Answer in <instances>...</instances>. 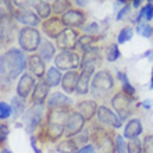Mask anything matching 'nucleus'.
<instances>
[{"label":"nucleus","instance_id":"obj_8","mask_svg":"<svg viewBox=\"0 0 153 153\" xmlns=\"http://www.w3.org/2000/svg\"><path fill=\"white\" fill-rule=\"evenodd\" d=\"M43 31L50 38H59L64 31V22L59 18H50L43 22Z\"/></svg>","mask_w":153,"mask_h":153},{"label":"nucleus","instance_id":"obj_45","mask_svg":"<svg viewBox=\"0 0 153 153\" xmlns=\"http://www.w3.org/2000/svg\"><path fill=\"white\" fill-rule=\"evenodd\" d=\"M117 78L123 82V85H125V84H129V81H128V78H127V75H125L124 73H118L117 74Z\"/></svg>","mask_w":153,"mask_h":153},{"label":"nucleus","instance_id":"obj_16","mask_svg":"<svg viewBox=\"0 0 153 153\" xmlns=\"http://www.w3.org/2000/svg\"><path fill=\"white\" fill-rule=\"evenodd\" d=\"M99 63H100V50L97 48H92L85 52L81 65H82V68L88 67V65H93L95 67V64H99Z\"/></svg>","mask_w":153,"mask_h":153},{"label":"nucleus","instance_id":"obj_38","mask_svg":"<svg viewBox=\"0 0 153 153\" xmlns=\"http://www.w3.org/2000/svg\"><path fill=\"white\" fill-rule=\"evenodd\" d=\"M10 114H11V106L4 103V102H0V120L7 118Z\"/></svg>","mask_w":153,"mask_h":153},{"label":"nucleus","instance_id":"obj_23","mask_svg":"<svg viewBox=\"0 0 153 153\" xmlns=\"http://www.w3.org/2000/svg\"><path fill=\"white\" fill-rule=\"evenodd\" d=\"M61 81V75L59 73V70L57 68H50L46 74V82H48L49 86H57V85L60 84Z\"/></svg>","mask_w":153,"mask_h":153},{"label":"nucleus","instance_id":"obj_39","mask_svg":"<svg viewBox=\"0 0 153 153\" xmlns=\"http://www.w3.org/2000/svg\"><path fill=\"white\" fill-rule=\"evenodd\" d=\"M11 11L10 0H0V16H7Z\"/></svg>","mask_w":153,"mask_h":153},{"label":"nucleus","instance_id":"obj_9","mask_svg":"<svg viewBox=\"0 0 153 153\" xmlns=\"http://www.w3.org/2000/svg\"><path fill=\"white\" fill-rule=\"evenodd\" d=\"M93 70H95V67H93V65H88V67H84L82 73L79 74L78 84H76V89H75L79 95H85V93L88 92V89H89V79H91V76H92Z\"/></svg>","mask_w":153,"mask_h":153},{"label":"nucleus","instance_id":"obj_41","mask_svg":"<svg viewBox=\"0 0 153 153\" xmlns=\"http://www.w3.org/2000/svg\"><path fill=\"white\" fill-rule=\"evenodd\" d=\"M8 135V128H7V125H4V124H0V142H3L6 138H7Z\"/></svg>","mask_w":153,"mask_h":153},{"label":"nucleus","instance_id":"obj_15","mask_svg":"<svg viewBox=\"0 0 153 153\" xmlns=\"http://www.w3.org/2000/svg\"><path fill=\"white\" fill-rule=\"evenodd\" d=\"M142 132V123L141 120L138 118H132L129 120L125 125L124 129V137L128 138V139H134V138H138Z\"/></svg>","mask_w":153,"mask_h":153},{"label":"nucleus","instance_id":"obj_26","mask_svg":"<svg viewBox=\"0 0 153 153\" xmlns=\"http://www.w3.org/2000/svg\"><path fill=\"white\" fill-rule=\"evenodd\" d=\"M57 150L60 153H75L76 152V143L71 139L68 141H63L61 143L57 145Z\"/></svg>","mask_w":153,"mask_h":153},{"label":"nucleus","instance_id":"obj_11","mask_svg":"<svg viewBox=\"0 0 153 153\" xmlns=\"http://www.w3.org/2000/svg\"><path fill=\"white\" fill-rule=\"evenodd\" d=\"M76 32L74 29H64L63 33L57 38V45L63 49H71L76 45Z\"/></svg>","mask_w":153,"mask_h":153},{"label":"nucleus","instance_id":"obj_27","mask_svg":"<svg viewBox=\"0 0 153 153\" xmlns=\"http://www.w3.org/2000/svg\"><path fill=\"white\" fill-rule=\"evenodd\" d=\"M93 43H95V38L91 36V35H86V36H82L78 42H76V46L86 52V50L93 48Z\"/></svg>","mask_w":153,"mask_h":153},{"label":"nucleus","instance_id":"obj_52","mask_svg":"<svg viewBox=\"0 0 153 153\" xmlns=\"http://www.w3.org/2000/svg\"><path fill=\"white\" fill-rule=\"evenodd\" d=\"M148 1H153V0H148Z\"/></svg>","mask_w":153,"mask_h":153},{"label":"nucleus","instance_id":"obj_37","mask_svg":"<svg viewBox=\"0 0 153 153\" xmlns=\"http://www.w3.org/2000/svg\"><path fill=\"white\" fill-rule=\"evenodd\" d=\"M143 153H153V135H146L142 142Z\"/></svg>","mask_w":153,"mask_h":153},{"label":"nucleus","instance_id":"obj_6","mask_svg":"<svg viewBox=\"0 0 153 153\" xmlns=\"http://www.w3.org/2000/svg\"><path fill=\"white\" fill-rule=\"evenodd\" d=\"M84 124H85V118L78 111L70 114L67 121H65V135L71 137V135L79 134L82 131V128H84Z\"/></svg>","mask_w":153,"mask_h":153},{"label":"nucleus","instance_id":"obj_44","mask_svg":"<svg viewBox=\"0 0 153 153\" xmlns=\"http://www.w3.org/2000/svg\"><path fill=\"white\" fill-rule=\"evenodd\" d=\"M75 153H93V146L92 145H86V146H84L82 149L76 150Z\"/></svg>","mask_w":153,"mask_h":153},{"label":"nucleus","instance_id":"obj_1","mask_svg":"<svg viewBox=\"0 0 153 153\" xmlns=\"http://www.w3.org/2000/svg\"><path fill=\"white\" fill-rule=\"evenodd\" d=\"M24 67L25 57L22 52L17 49H11L10 52L0 56V85L8 86V84L13 79H16Z\"/></svg>","mask_w":153,"mask_h":153},{"label":"nucleus","instance_id":"obj_51","mask_svg":"<svg viewBox=\"0 0 153 153\" xmlns=\"http://www.w3.org/2000/svg\"><path fill=\"white\" fill-rule=\"evenodd\" d=\"M1 153H11V152H10V150H3Z\"/></svg>","mask_w":153,"mask_h":153},{"label":"nucleus","instance_id":"obj_24","mask_svg":"<svg viewBox=\"0 0 153 153\" xmlns=\"http://www.w3.org/2000/svg\"><path fill=\"white\" fill-rule=\"evenodd\" d=\"M64 103H71L67 96H64L63 93H53L50 100H49V106H53V107H60Z\"/></svg>","mask_w":153,"mask_h":153},{"label":"nucleus","instance_id":"obj_40","mask_svg":"<svg viewBox=\"0 0 153 153\" xmlns=\"http://www.w3.org/2000/svg\"><path fill=\"white\" fill-rule=\"evenodd\" d=\"M13 106H14V107H13V109H14V114L18 116V114L22 111V106L24 105H22V102L18 100V99H13Z\"/></svg>","mask_w":153,"mask_h":153},{"label":"nucleus","instance_id":"obj_43","mask_svg":"<svg viewBox=\"0 0 153 153\" xmlns=\"http://www.w3.org/2000/svg\"><path fill=\"white\" fill-rule=\"evenodd\" d=\"M97 28H99V25L96 22H92V24H89L85 27V32L88 33H97Z\"/></svg>","mask_w":153,"mask_h":153},{"label":"nucleus","instance_id":"obj_32","mask_svg":"<svg viewBox=\"0 0 153 153\" xmlns=\"http://www.w3.org/2000/svg\"><path fill=\"white\" fill-rule=\"evenodd\" d=\"M70 8V1L68 0H56L54 4H53V11L60 14V13H64Z\"/></svg>","mask_w":153,"mask_h":153},{"label":"nucleus","instance_id":"obj_12","mask_svg":"<svg viewBox=\"0 0 153 153\" xmlns=\"http://www.w3.org/2000/svg\"><path fill=\"white\" fill-rule=\"evenodd\" d=\"M95 142H96V148L99 153H114V142L110 139L107 134H99L95 138Z\"/></svg>","mask_w":153,"mask_h":153},{"label":"nucleus","instance_id":"obj_28","mask_svg":"<svg viewBox=\"0 0 153 153\" xmlns=\"http://www.w3.org/2000/svg\"><path fill=\"white\" fill-rule=\"evenodd\" d=\"M127 150H128V153H143V148H142L141 141L138 138L129 139L128 145H127Z\"/></svg>","mask_w":153,"mask_h":153},{"label":"nucleus","instance_id":"obj_19","mask_svg":"<svg viewBox=\"0 0 153 153\" xmlns=\"http://www.w3.org/2000/svg\"><path fill=\"white\" fill-rule=\"evenodd\" d=\"M14 32V27L8 20L1 18L0 20V40L1 42H10Z\"/></svg>","mask_w":153,"mask_h":153},{"label":"nucleus","instance_id":"obj_47","mask_svg":"<svg viewBox=\"0 0 153 153\" xmlns=\"http://www.w3.org/2000/svg\"><path fill=\"white\" fill-rule=\"evenodd\" d=\"M31 143H32V148H33V150H35V153H40V150L36 148V139H35V138H32Z\"/></svg>","mask_w":153,"mask_h":153},{"label":"nucleus","instance_id":"obj_42","mask_svg":"<svg viewBox=\"0 0 153 153\" xmlns=\"http://www.w3.org/2000/svg\"><path fill=\"white\" fill-rule=\"evenodd\" d=\"M128 13H129V4H125L124 7L118 11V14H117V20H123V18H124Z\"/></svg>","mask_w":153,"mask_h":153},{"label":"nucleus","instance_id":"obj_29","mask_svg":"<svg viewBox=\"0 0 153 153\" xmlns=\"http://www.w3.org/2000/svg\"><path fill=\"white\" fill-rule=\"evenodd\" d=\"M120 57V50H118V46H117L116 43L110 45L109 48H107V50H106V59H107V61H116L117 59Z\"/></svg>","mask_w":153,"mask_h":153},{"label":"nucleus","instance_id":"obj_35","mask_svg":"<svg viewBox=\"0 0 153 153\" xmlns=\"http://www.w3.org/2000/svg\"><path fill=\"white\" fill-rule=\"evenodd\" d=\"M14 4H16L17 7L20 8H29V7H35L38 3H39L40 0H13Z\"/></svg>","mask_w":153,"mask_h":153},{"label":"nucleus","instance_id":"obj_3","mask_svg":"<svg viewBox=\"0 0 153 153\" xmlns=\"http://www.w3.org/2000/svg\"><path fill=\"white\" fill-rule=\"evenodd\" d=\"M40 43V33L38 29L27 27L20 32V45L24 50H35Z\"/></svg>","mask_w":153,"mask_h":153},{"label":"nucleus","instance_id":"obj_2","mask_svg":"<svg viewBox=\"0 0 153 153\" xmlns=\"http://www.w3.org/2000/svg\"><path fill=\"white\" fill-rule=\"evenodd\" d=\"M113 76L110 75L109 71H100L93 78L92 82V93L95 96H106V93L113 88Z\"/></svg>","mask_w":153,"mask_h":153},{"label":"nucleus","instance_id":"obj_13","mask_svg":"<svg viewBox=\"0 0 153 153\" xmlns=\"http://www.w3.org/2000/svg\"><path fill=\"white\" fill-rule=\"evenodd\" d=\"M97 109H99V106L96 105V102L93 100H85L78 105V113L84 117L85 121L91 120L97 113Z\"/></svg>","mask_w":153,"mask_h":153},{"label":"nucleus","instance_id":"obj_34","mask_svg":"<svg viewBox=\"0 0 153 153\" xmlns=\"http://www.w3.org/2000/svg\"><path fill=\"white\" fill-rule=\"evenodd\" d=\"M139 18H143L146 21H150L153 18V4H146L145 7H142V10L139 11Z\"/></svg>","mask_w":153,"mask_h":153},{"label":"nucleus","instance_id":"obj_4","mask_svg":"<svg viewBox=\"0 0 153 153\" xmlns=\"http://www.w3.org/2000/svg\"><path fill=\"white\" fill-rule=\"evenodd\" d=\"M131 100H132V96L127 95L125 92H120L117 93L116 96L111 99V105L113 107L117 110L118 117L121 118V121L125 120L127 117L129 116V106H131Z\"/></svg>","mask_w":153,"mask_h":153},{"label":"nucleus","instance_id":"obj_36","mask_svg":"<svg viewBox=\"0 0 153 153\" xmlns=\"http://www.w3.org/2000/svg\"><path fill=\"white\" fill-rule=\"evenodd\" d=\"M138 33L145 38H150L153 35V28L148 24H139L138 25Z\"/></svg>","mask_w":153,"mask_h":153},{"label":"nucleus","instance_id":"obj_5","mask_svg":"<svg viewBox=\"0 0 153 153\" xmlns=\"http://www.w3.org/2000/svg\"><path fill=\"white\" fill-rule=\"evenodd\" d=\"M56 65L61 70H73L79 65V57L76 53L64 50L56 57Z\"/></svg>","mask_w":153,"mask_h":153},{"label":"nucleus","instance_id":"obj_22","mask_svg":"<svg viewBox=\"0 0 153 153\" xmlns=\"http://www.w3.org/2000/svg\"><path fill=\"white\" fill-rule=\"evenodd\" d=\"M48 91H49V85L46 82H39L35 88V92H33V100L35 102H42L45 100V97L48 96Z\"/></svg>","mask_w":153,"mask_h":153},{"label":"nucleus","instance_id":"obj_20","mask_svg":"<svg viewBox=\"0 0 153 153\" xmlns=\"http://www.w3.org/2000/svg\"><path fill=\"white\" fill-rule=\"evenodd\" d=\"M28 67H29V71L38 76H42L45 73V64L42 63V60H40V56H36V54L29 57Z\"/></svg>","mask_w":153,"mask_h":153},{"label":"nucleus","instance_id":"obj_7","mask_svg":"<svg viewBox=\"0 0 153 153\" xmlns=\"http://www.w3.org/2000/svg\"><path fill=\"white\" fill-rule=\"evenodd\" d=\"M97 118H99V121H102L103 124L110 125V127H113V128H120L121 127V120H118L120 117H117L116 114L110 109H107L106 106H99V109H97Z\"/></svg>","mask_w":153,"mask_h":153},{"label":"nucleus","instance_id":"obj_25","mask_svg":"<svg viewBox=\"0 0 153 153\" xmlns=\"http://www.w3.org/2000/svg\"><path fill=\"white\" fill-rule=\"evenodd\" d=\"M40 56L43 57L45 60H50L54 56V46L50 42L45 40L42 43V46H40Z\"/></svg>","mask_w":153,"mask_h":153},{"label":"nucleus","instance_id":"obj_17","mask_svg":"<svg viewBox=\"0 0 153 153\" xmlns=\"http://www.w3.org/2000/svg\"><path fill=\"white\" fill-rule=\"evenodd\" d=\"M78 78H79V75H78V73H75V71H68V73L65 74L64 76H63V79H61V86H63V89H64L65 92H74L76 89V84H78Z\"/></svg>","mask_w":153,"mask_h":153},{"label":"nucleus","instance_id":"obj_10","mask_svg":"<svg viewBox=\"0 0 153 153\" xmlns=\"http://www.w3.org/2000/svg\"><path fill=\"white\" fill-rule=\"evenodd\" d=\"M61 21L64 22V25H70V27H79L84 24L85 16L84 13L79 10H68L64 13V16L61 18Z\"/></svg>","mask_w":153,"mask_h":153},{"label":"nucleus","instance_id":"obj_18","mask_svg":"<svg viewBox=\"0 0 153 153\" xmlns=\"http://www.w3.org/2000/svg\"><path fill=\"white\" fill-rule=\"evenodd\" d=\"M16 18L18 22H22L25 25H36L39 22L36 14H33L32 11H29L28 8H21L20 11L16 14Z\"/></svg>","mask_w":153,"mask_h":153},{"label":"nucleus","instance_id":"obj_48","mask_svg":"<svg viewBox=\"0 0 153 153\" xmlns=\"http://www.w3.org/2000/svg\"><path fill=\"white\" fill-rule=\"evenodd\" d=\"M142 107H145V109H150V107H152V102L150 100L142 102Z\"/></svg>","mask_w":153,"mask_h":153},{"label":"nucleus","instance_id":"obj_46","mask_svg":"<svg viewBox=\"0 0 153 153\" xmlns=\"http://www.w3.org/2000/svg\"><path fill=\"white\" fill-rule=\"evenodd\" d=\"M74 3H75L76 6H79V7H85V6L89 3V0H74Z\"/></svg>","mask_w":153,"mask_h":153},{"label":"nucleus","instance_id":"obj_49","mask_svg":"<svg viewBox=\"0 0 153 153\" xmlns=\"http://www.w3.org/2000/svg\"><path fill=\"white\" fill-rule=\"evenodd\" d=\"M142 3V0H132V4H134V7H139Z\"/></svg>","mask_w":153,"mask_h":153},{"label":"nucleus","instance_id":"obj_50","mask_svg":"<svg viewBox=\"0 0 153 153\" xmlns=\"http://www.w3.org/2000/svg\"><path fill=\"white\" fill-rule=\"evenodd\" d=\"M150 89H153V70H152V79H150Z\"/></svg>","mask_w":153,"mask_h":153},{"label":"nucleus","instance_id":"obj_14","mask_svg":"<svg viewBox=\"0 0 153 153\" xmlns=\"http://www.w3.org/2000/svg\"><path fill=\"white\" fill-rule=\"evenodd\" d=\"M33 85H35V79H33L29 74H24V75L21 76L20 82H18V86H17L18 96L27 97L29 95V92H31V89H32Z\"/></svg>","mask_w":153,"mask_h":153},{"label":"nucleus","instance_id":"obj_33","mask_svg":"<svg viewBox=\"0 0 153 153\" xmlns=\"http://www.w3.org/2000/svg\"><path fill=\"white\" fill-rule=\"evenodd\" d=\"M114 152L116 153H128L127 145H125V142L121 135H117L116 139H114Z\"/></svg>","mask_w":153,"mask_h":153},{"label":"nucleus","instance_id":"obj_30","mask_svg":"<svg viewBox=\"0 0 153 153\" xmlns=\"http://www.w3.org/2000/svg\"><path fill=\"white\" fill-rule=\"evenodd\" d=\"M35 10H36V13H38V17H40V18H46V17H49V14H50V6H49L48 3L42 1V0L35 6Z\"/></svg>","mask_w":153,"mask_h":153},{"label":"nucleus","instance_id":"obj_21","mask_svg":"<svg viewBox=\"0 0 153 153\" xmlns=\"http://www.w3.org/2000/svg\"><path fill=\"white\" fill-rule=\"evenodd\" d=\"M40 113H42V109H39V107H35V109H32V110H29L28 111L27 123H28V129L29 131H32V129L40 123Z\"/></svg>","mask_w":153,"mask_h":153},{"label":"nucleus","instance_id":"obj_31","mask_svg":"<svg viewBox=\"0 0 153 153\" xmlns=\"http://www.w3.org/2000/svg\"><path fill=\"white\" fill-rule=\"evenodd\" d=\"M132 33H134V31L131 27H125V28H123L120 31V33H118L117 42H118V43H125L127 40H129L132 38Z\"/></svg>","mask_w":153,"mask_h":153}]
</instances>
